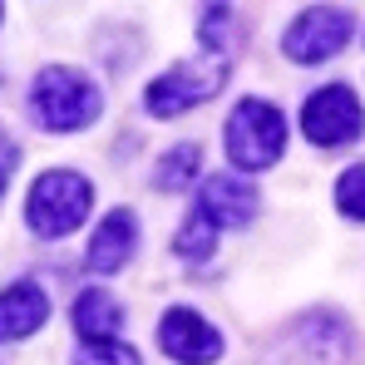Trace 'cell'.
Returning <instances> with one entry per match:
<instances>
[{
  "label": "cell",
  "mask_w": 365,
  "mask_h": 365,
  "mask_svg": "<svg viewBox=\"0 0 365 365\" xmlns=\"http://www.w3.org/2000/svg\"><path fill=\"white\" fill-rule=\"evenodd\" d=\"M227 74H232V5L227 0H202L197 55L178 69H168V74H158L143 89V104H148V114L173 119L182 109H197V104L217 99Z\"/></svg>",
  "instance_id": "obj_1"
},
{
  "label": "cell",
  "mask_w": 365,
  "mask_h": 365,
  "mask_svg": "<svg viewBox=\"0 0 365 365\" xmlns=\"http://www.w3.org/2000/svg\"><path fill=\"white\" fill-rule=\"evenodd\" d=\"M99 109H104V94L84 69L45 64L35 74V84H30V114L50 133H74V128L99 119Z\"/></svg>",
  "instance_id": "obj_2"
},
{
  "label": "cell",
  "mask_w": 365,
  "mask_h": 365,
  "mask_svg": "<svg viewBox=\"0 0 365 365\" xmlns=\"http://www.w3.org/2000/svg\"><path fill=\"white\" fill-rule=\"evenodd\" d=\"M89 202H94V187L84 173H69V168H50L40 173L30 197H25V222L35 237L55 242V237H69L84 217H89Z\"/></svg>",
  "instance_id": "obj_3"
},
{
  "label": "cell",
  "mask_w": 365,
  "mask_h": 365,
  "mask_svg": "<svg viewBox=\"0 0 365 365\" xmlns=\"http://www.w3.org/2000/svg\"><path fill=\"white\" fill-rule=\"evenodd\" d=\"M222 138H227V158H232L242 173H262V168H272V163L282 158V148H287V119H282V109L267 104V99H242V104L227 114Z\"/></svg>",
  "instance_id": "obj_4"
},
{
  "label": "cell",
  "mask_w": 365,
  "mask_h": 365,
  "mask_svg": "<svg viewBox=\"0 0 365 365\" xmlns=\"http://www.w3.org/2000/svg\"><path fill=\"white\" fill-rule=\"evenodd\" d=\"M346 351H351L346 321L331 311H311L267 351V365H341Z\"/></svg>",
  "instance_id": "obj_5"
},
{
  "label": "cell",
  "mask_w": 365,
  "mask_h": 365,
  "mask_svg": "<svg viewBox=\"0 0 365 365\" xmlns=\"http://www.w3.org/2000/svg\"><path fill=\"white\" fill-rule=\"evenodd\" d=\"M302 133L316 143V148H346L365 133V114L356 104V94L346 84H326L306 99L302 109Z\"/></svg>",
  "instance_id": "obj_6"
},
{
  "label": "cell",
  "mask_w": 365,
  "mask_h": 365,
  "mask_svg": "<svg viewBox=\"0 0 365 365\" xmlns=\"http://www.w3.org/2000/svg\"><path fill=\"white\" fill-rule=\"evenodd\" d=\"M351 45V15L346 10H331V5H316L292 20V30L282 35V50L287 60L311 69V64H326L331 55H341Z\"/></svg>",
  "instance_id": "obj_7"
},
{
  "label": "cell",
  "mask_w": 365,
  "mask_h": 365,
  "mask_svg": "<svg viewBox=\"0 0 365 365\" xmlns=\"http://www.w3.org/2000/svg\"><path fill=\"white\" fill-rule=\"evenodd\" d=\"M158 346H163V356L178 365H212L222 361V331H212L197 311H187V306H173V311H163V321H158Z\"/></svg>",
  "instance_id": "obj_8"
},
{
  "label": "cell",
  "mask_w": 365,
  "mask_h": 365,
  "mask_svg": "<svg viewBox=\"0 0 365 365\" xmlns=\"http://www.w3.org/2000/svg\"><path fill=\"white\" fill-rule=\"evenodd\" d=\"M197 207H202L217 227H247V222L257 217V207H262V192L247 178H237V173H217V178L202 182Z\"/></svg>",
  "instance_id": "obj_9"
},
{
  "label": "cell",
  "mask_w": 365,
  "mask_h": 365,
  "mask_svg": "<svg viewBox=\"0 0 365 365\" xmlns=\"http://www.w3.org/2000/svg\"><path fill=\"white\" fill-rule=\"evenodd\" d=\"M133 247H138V222H133L128 207H114V212L94 227V242H89V272H99V277L119 272L123 262L133 257Z\"/></svg>",
  "instance_id": "obj_10"
},
{
  "label": "cell",
  "mask_w": 365,
  "mask_h": 365,
  "mask_svg": "<svg viewBox=\"0 0 365 365\" xmlns=\"http://www.w3.org/2000/svg\"><path fill=\"white\" fill-rule=\"evenodd\" d=\"M50 302L40 292V282H15L0 292V341H25L45 326Z\"/></svg>",
  "instance_id": "obj_11"
},
{
  "label": "cell",
  "mask_w": 365,
  "mask_h": 365,
  "mask_svg": "<svg viewBox=\"0 0 365 365\" xmlns=\"http://www.w3.org/2000/svg\"><path fill=\"white\" fill-rule=\"evenodd\" d=\"M119 326H123V311L109 292H99V287L79 292V302H74V331L84 341H114Z\"/></svg>",
  "instance_id": "obj_12"
},
{
  "label": "cell",
  "mask_w": 365,
  "mask_h": 365,
  "mask_svg": "<svg viewBox=\"0 0 365 365\" xmlns=\"http://www.w3.org/2000/svg\"><path fill=\"white\" fill-rule=\"evenodd\" d=\"M212 247H217V222H212L202 207H192L187 222L178 227V237H173V252H178L182 262H207Z\"/></svg>",
  "instance_id": "obj_13"
},
{
  "label": "cell",
  "mask_w": 365,
  "mask_h": 365,
  "mask_svg": "<svg viewBox=\"0 0 365 365\" xmlns=\"http://www.w3.org/2000/svg\"><path fill=\"white\" fill-rule=\"evenodd\" d=\"M197 158H202V148H197V143H178V148H168V153H163V163H158V173H153V182H158L163 192H178L182 182L197 173Z\"/></svg>",
  "instance_id": "obj_14"
},
{
  "label": "cell",
  "mask_w": 365,
  "mask_h": 365,
  "mask_svg": "<svg viewBox=\"0 0 365 365\" xmlns=\"http://www.w3.org/2000/svg\"><path fill=\"white\" fill-rule=\"evenodd\" d=\"M336 207L351 217V222H365V163L346 168L336 178Z\"/></svg>",
  "instance_id": "obj_15"
},
{
  "label": "cell",
  "mask_w": 365,
  "mask_h": 365,
  "mask_svg": "<svg viewBox=\"0 0 365 365\" xmlns=\"http://www.w3.org/2000/svg\"><path fill=\"white\" fill-rule=\"evenodd\" d=\"M74 365H143V361H138V351L123 346V341H84V346L74 351Z\"/></svg>",
  "instance_id": "obj_16"
},
{
  "label": "cell",
  "mask_w": 365,
  "mask_h": 365,
  "mask_svg": "<svg viewBox=\"0 0 365 365\" xmlns=\"http://www.w3.org/2000/svg\"><path fill=\"white\" fill-rule=\"evenodd\" d=\"M15 168H20V143H10V133L0 128V192H5V182H10Z\"/></svg>",
  "instance_id": "obj_17"
}]
</instances>
